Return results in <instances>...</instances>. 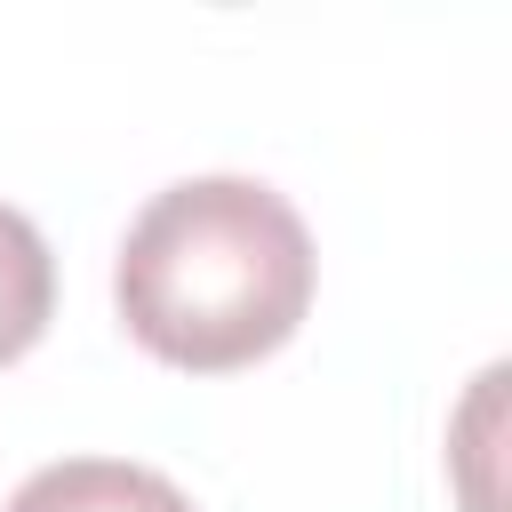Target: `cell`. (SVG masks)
Masks as SVG:
<instances>
[{
	"label": "cell",
	"mask_w": 512,
	"mask_h": 512,
	"mask_svg": "<svg viewBox=\"0 0 512 512\" xmlns=\"http://www.w3.org/2000/svg\"><path fill=\"white\" fill-rule=\"evenodd\" d=\"M112 296L152 360L224 376L296 336L312 304V232L264 176H184L128 224Z\"/></svg>",
	"instance_id": "obj_1"
},
{
	"label": "cell",
	"mask_w": 512,
	"mask_h": 512,
	"mask_svg": "<svg viewBox=\"0 0 512 512\" xmlns=\"http://www.w3.org/2000/svg\"><path fill=\"white\" fill-rule=\"evenodd\" d=\"M8 512H192V496L152 472V464H128V456H64V464H40Z\"/></svg>",
	"instance_id": "obj_2"
},
{
	"label": "cell",
	"mask_w": 512,
	"mask_h": 512,
	"mask_svg": "<svg viewBox=\"0 0 512 512\" xmlns=\"http://www.w3.org/2000/svg\"><path fill=\"white\" fill-rule=\"evenodd\" d=\"M48 312H56V264H48V240H40V224H32L24 208L0 200V368L24 360V352L40 344Z\"/></svg>",
	"instance_id": "obj_3"
}]
</instances>
